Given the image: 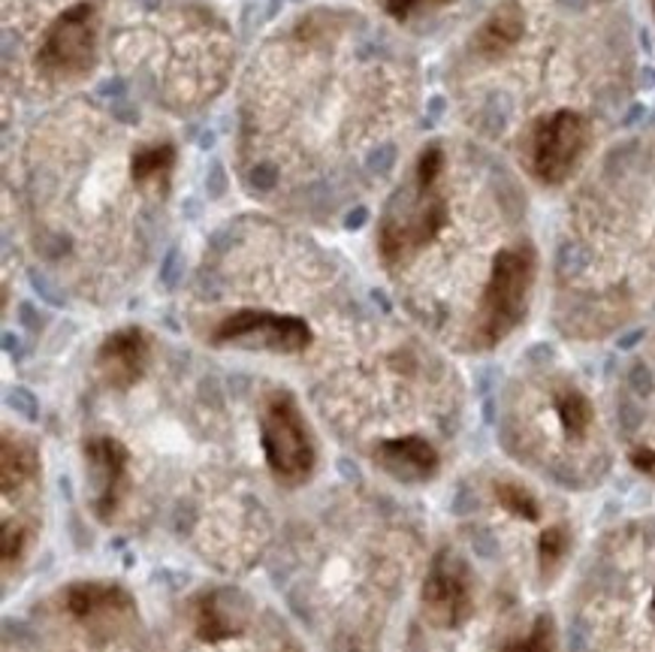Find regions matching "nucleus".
<instances>
[{
  "label": "nucleus",
  "instance_id": "f257e3e1",
  "mask_svg": "<svg viewBox=\"0 0 655 652\" xmlns=\"http://www.w3.org/2000/svg\"><path fill=\"white\" fill-rule=\"evenodd\" d=\"M444 151L442 145H429L417 161L414 194L402 202V209L384 214L378 230V252L387 266H399L423 252L432 238L447 226V197L442 190Z\"/></svg>",
  "mask_w": 655,
  "mask_h": 652
},
{
  "label": "nucleus",
  "instance_id": "f03ea898",
  "mask_svg": "<svg viewBox=\"0 0 655 652\" xmlns=\"http://www.w3.org/2000/svg\"><path fill=\"white\" fill-rule=\"evenodd\" d=\"M531 281H535V252L529 245L499 252L478 305V321H475L478 348H495L517 329L519 321L526 317Z\"/></svg>",
  "mask_w": 655,
  "mask_h": 652
},
{
  "label": "nucleus",
  "instance_id": "7ed1b4c3",
  "mask_svg": "<svg viewBox=\"0 0 655 652\" xmlns=\"http://www.w3.org/2000/svg\"><path fill=\"white\" fill-rule=\"evenodd\" d=\"M260 444H264L266 463L281 484L300 487L315 471V441L300 405L288 389L266 393L264 411H260Z\"/></svg>",
  "mask_w": 655,
  "mask_h": 652
},
{
  "label": "nucleus",
  "instance_id": "20e7f679",
  "mask_svg": "<svg viewBox=\"0 0 655 652\" xmlns=\"http://www.w3.org/2000/svg\"><path fill=\"white\" fill-rule=\"evenodd\" d=\"M589 145V121L580 113L559 109L538 118L526 139V166L541 185H562Z\"/></svg>",
  "mask_w": 655,
  "mask_h": 652
},
{
  "label": "nucleus",
  "instance_id": "39448f33",
  "mask_svg": "<svg viewBox=\"0 0 655 652\" xmlns=\"http://www.w3.org/2000/svg\"><path fill=\"white\" fill-rule=\"evenodd\" d=\"M97 25H101V19L89 0L63 10L39 39V73H46L49 79H73V75L85 73L94 63Z\"/></svg>",
  "mask_w": 655,
  "mask_h": 652
},
{
  "label": "nucleus",
  "instance_id": "423d86ee",
  "mask_svg": "<svg viewBox=\"0 0 655 652\" xmlns=\"http://www.w3.org/2000/svg\"><path fill=\"white\" fill-rule=\"evenodd\" d=\"M214 345H248L272 353H303L312 345V329L303 317L272 312H242L227 314L212 333Z\"/></svg>",
  "mask_w": 655,
  "mask_h": 652
},
{
  "label": "nucleus",
  "instance_id": "0eeeda50",
  "mask_svg": "<svg viewBox=\"0 0 655 652\" xmlns=\"http://www.w3.org/2000/svg\"><path fill=\"white\" fill-rule=\"evenodd\" d=\"M471 578L466 562L454 552L442 550L429 568L423 583V614L429 626L459 628L471 616Z\"/></svg>",
  "mask_w": 655,
  "mask_h": 652
},
{
  "label": "nucleus",
  "instance_id": "6e6552de",
  "mask_svg": "<svg viewBox=\"0 0 655 652\" xmlns=\"http://www.w3.org/2000/svg\"><path fill=\"white\" fill-rule=\"evenodd\" d=\"M127 465L130 453L118 439L97 435L85 444V468L91 484V511L101 523H109L127 492Z\"/></svg>",
  "mask_w": 655,
  "mask_h": 652
},
{
  "label": "nucleus",
  "instance_id": "1a4fd4ad",
  "mask_svg": "<svg viewBox=\"0 0 655 652\" xmlns=\"http://www.w3.org/2000/svg\"><path fill=\"white\" fill-rule=\"evenodd\" d=\"M149 363H152V339L139 326L113 333L97 351V372L106 381V387L113 389L133 387L145 375Z\"/></svg>",
  "mask_w": 655,
  "mask_h": 652
},
{
  "label": "nucleus",
  "instance_id": "9d476101",
  "mask_svg": "<svg viewBox=\"0 0 655 652\" xmlns=\"http://www.w3.org/2000/svg\"><path fill=\"white\" fill-rule=\"evenodd\" d=\"M63 607L82 626L106 631V628L130 619L133 598H130V592L115 583H73L63 592Z\"/></svg>",
  "mask_w": 655,
  "mask_h": 652
},
{
  "label": "nucleus",
  "instance_id": "9b49d317",
  "mask_svg": "<svg viewBox=\"0 0 655 652\" xmlns=\"http://www.w3.org/2000/svg\"><path fill=\"white\" fill-rule=\"evenodd\" d=\"M252 619V602L236 590L202 592L190 607V622L197 638L206 643H221L239 634Z\"/></svg>",
  "mask_w": 655,
  "mask_h": 652
},
{
  "label": "nucleus",
  "instance_id": "f8f14e48",
  "mask_svg": "<svg viewBox=\"0 0 655 652\" xmlns=\"http://www.w3.org/2000/svg\"><path fill=\"white\" fill-rule=\"evenodd\" d=\"M375 463L402 484H423L438 471V453L426 439L405 435V439H387L375 447Z\"/></svg>",
  "mask_w": 655,
  "mask_h": 652
},
{
  "label": "nucleus",
  "instance_id": "ddd939ff",
  "mask_svg": "<svg viewBox=\"0 0 655 652\" xmlns=\"http://www.w3.org/2000/svg\"><path fill=\"white\" fill-rule=\"evenodd\" d=\"M523 31H526V22H523V13H519L517 3H504L475 34V51H478L483 61H499V58H504L507 51L517 46Z\"/></svg>",
  "mask_w": 655,
  "mask_h": 652
},
{
  "label": "nucleus",
  "instance_id": "4468645a",
  "mask_svg": "<svg viewBox=\"0 0 655 652\" xmlns=\"http://www.w3.org/2000/svg\"><path fill=\"white\" fill-rule=\"evenodd\" d=\"M0 471H3V492L10 496L27 480H34L39 471V456L34 444H27L13 435H3V447H0Z\"/></svg>",
  "mask_w": 655,
  "mask_h": 652
},
{
  "label": "nucleus",
  "instance_id": "2eb2a0df",
  "mask_svg": "<svg viewBox=\"0 0 655 652\" xmlns=\"http://www.w3.org/2000/svg\"><path fill=\"white\" fill-rule=\"evenodd\" d=\"M553 408L568 439H586L595 423L593 401L586 399L577 387H559L553 393Z\"/></svg>",
  "mask_w": 655,
  "mask_h": 652
},
{
  "label": "nucleus",
  "instance_id": "dca6fc26",
  "mask_svg": "<svg viewBox=\"0 0 655 652\" xmlns=\"http://www.w3.org/2000/svg\"><path fill=\"white\" fill-rule=\"evenodd\" d=\"M176 166V149L164 142V145H149V149H139L130 161V176L137 185H152V182H166L169 173Z\"/></svg>",
  "mask_w": 655,
  "mask_h": 652
},
{
  "label": "nucleus",
  "instance_id": "f3484780",
  "mask_svg": "<svg viewBox=\"0 0 655 652\" xmlns=\"http://www.w3.org/2000/svg\"><path fill=\"white\" fill-rule=\"evenodd\" d=\"M502 652H555V626L553 616L541 614L526 638L504 643Z\"/></svg>",
  "mask_w": 655,
  "mask_h": 652
},
{
  "label": "nucleus",
  "instance_id": "a211bd4d",
  "mask_svg": "<svg viewBox=\"0 0 655 652\" xmlns=\"http://www.w3.org/2000/svg\"><path fill=\"white\" fill-rule=\"evenodd\" d=\"M495 496H499V502H502L511 514L523 516V520H538V514H541L535 496H531L526 487H519V484H499V487H495Z\"/></svg>",
  "mask_w": 655,
  "mask_h": 652
},
{
  "label": "nucleus",
  "instance_id": "6ab92c4d",
  "mask_svg": "<svg viewBox=\"0 0 655 652\" xmlns=\"http://www.w3.org/2000/svg\"><path fill=\"white\" fill-rule=\"evenodd\" d=\"M568 547H571V538H568V532L562 526L547 528V532H543L541 540H538V556H541L543 578H550V571L565 559Z\"/></svg>",
  "mask_w": 655,
  "mask_h": 652
},
{
  "label": "nucleus",
  "instance_id": "aec40b11",
  "mask_svg": "<svg viewBox=\"0 0 655 652\" xmlns=\"http://www.w3.org/2000/svg\"><path fill=\"white\" fill-rule=\"evenodd\" d=\"M447 3H454V0H384V10L396 22H411L417 15L435 13V10H442Z\"/></svg>",
  "mask_w": 655,
  "mask_h": 652
},
{
  "label": "nucleus",
  "instance_id": "412c9836",
  "mask_svg": "<svg viewBox=\"0 0 655 652\" xmlns=\"http://www.w3.org/2000/svg\"><path fill=\"white\" fill-rule=\"evenodd\" d=\"M25 538H27L25 528H13V526L3 528V559H7V562H13L15 556L22 552Z\"/></svg>",
  "mask_w": 655,
  "mask_h": 652
},
{
  "label": "nucleus",
  "instance_id": "4be33fe9",
  "mask_svg": "<svg viewBox=\"0 0 655 652\" xmlns=\"http://www.w3.org/2000/svg\"><path fill=\"white\" fill-rule=\"evenodd\" d=\"M631 463H634V468H638V471H643V475L655 477V451L653 447H641V451L631 453Z\"/></svg>",
  "mask_w": 655,
  "mask_h": 652
},
{
  "label": "nucleus",
  "instance_id": "5701e85b",
  "mask_svg": "<svg viewBox=\"0 0 655 652\" xmlns=\"http://www.w3.org/2000/svg\"><path fill=\"white\" fill-rule=\"evenodd\" d=\"M653 610H655V590H653Z\"/></svg>",
  "mask_w": 655,
  "mask_h": 652
},
{
  "label": "nucleus",
  "instance_id": "b1692460",
  "mask_svg": "<svg viewBox=\"0 0 655 652\" xmlns=\"http://www.w3.org/2000/svg\"><path fill=\"white\" fill-rule=\"evenodd\" d=\"M653 10H655V0H653Z\"/></svg>",
  "mask_w": 655,
  "mask_h": 652
}]
</instances>
